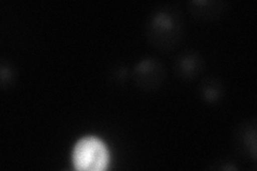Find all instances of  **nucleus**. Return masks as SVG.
<instances>
[{
    "instance_id": "obj_1",
    "label": "nucleus",
    "mask_w": 257,
    "mask_h": 171,
    "mask_svg": "<svg viewBox=\"0 0 257 171\" xmlns=\"http://www.w3.org/2000/svg\"><path fill=\"white\" fill-rule=\"evenodd\" d=\"M184 23L181 12L173 6L155 9L146 23L148 42L159 51L167 52L175 48L183 36Z\"/></svg>"
},
{
    "instance_id": "obj_2",
    "label": "nucleus",
    "mask_w": 257,
    "mask_h": 171,
    "mask_svg": "<svg viewBox=\"0 0 257 171\" xmlns=\"http://www.w3.org/2000/svg\"><path fill=\"white\" fill-rule=\"evenodd\" d=\"M72 160L74 168L80 171L105 170L109 164V152L98 137L87 136L75 144Z\"/></svg>"
},
{
    "instance_id": "obj_3",
    "label": "nucleus",
    "mask_w": 257,
    "mask_h": 171,
    "mask_svg": "<svg viewBox=\"0 0 257 171\" xmlns=\"http://www.w3.org/2000/svg\"><path fill=\"white\" fill-rule=\"evenodd\" d=\"M165 77V69L158 60L148 58L142 60L134 69L135 84L145 90H152L159 87Z\"/></svg>"
},
{
    "instance_id": "obj_4",
    "label": "nucleus",
    "mask_w": 257,
    "mask_h": 171,
    "mask_svg": "<svg viewBox=\"0 0 257 171\" xmlns=\"http://www.w3.org/2000/svg\"><path fill=\"white\" fill-rule=\"evenodd\" d=\"M203 59L195 52H184L176 61V71L183 78H193L203 69Z\"/></svg>"
},
{
    "instance_id": "obj_5",
    "label": "nucleus",
    "mask_w": 257,
    "mask_h": 171,
    "mask_svg": "<svg viewBox=\"0 0 257 171\" xmlns=\"http://www.w3.org/2000/svg\"><path fill=\"white\" fill-rule=\"evenodd\" d=\"M190 7L192 14L197 16L198 19L212 20L221 15L225 9V4L218 2H193Z\"/></svg>"
},
{
    "instance_id": "obj_6",
    "label": "nucleus",
    "mask_w": 257,
    "mask_h": 171,
    "mask_svg": "<svg viewBox=\"0 0 257 171\" xmlns=\"http://www.w3.org/2000/svg\"><path fill=\"white\" fill-rule=\"evenodd\" d=\"M202 94L207 101L214 102L221 96V87L218 84H215L213 80H211L203 86Z\"/></svg>"
}]
</instances>
